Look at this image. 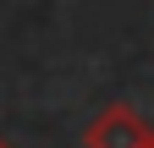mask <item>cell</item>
Instances as JSON below:
<instances>
[{
	"label": "cell",
	"instance_id": "6da1fadb",
	"mask_svg": "<svg viewBox=\"0 0 154 148\" xmlns=\"http://www.w3.org/2000/svg\"><path fill=\"white\" fill-rule=\"evenodd\" d=\"M143 143H149V121L132 104H105L83 126V148H143Z\"/></svg>",
	"mask_w": 154,
	"mask_h": 148
},
{
	"label": "cell",
	"instance_id": "7a4b0ae2",
	"mask_svg": "<svg viewBox=\"0 0 154 148\" xmlns=\"http://www.w3.org/2000/svg\"><path fill=\"white\" fill-rule=\"evenodd\" d=\"M143 148H154V126H149V143H143Z\"/></svg>",
	"mask_w": 154,
	"mask_h": 148
},
{
	"label": "cell",
	"instance_id": "3957f363",
	"mask_svg": "<svg viewBox=\"0 0 154 148\" xmlns=\"http://www.w3.org/2000/svg\"><path fill=\"white\" fill-rule=\"evenodd\" d=\"M0 148H6V143H0Z\"/></svg>",
	"mask_w": 154,
	"mask_h": 148
}]
</instances>
